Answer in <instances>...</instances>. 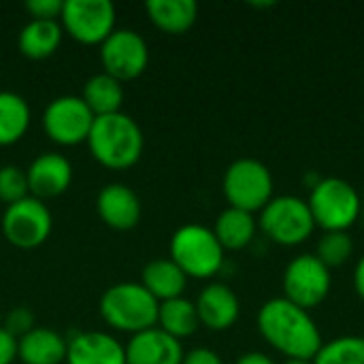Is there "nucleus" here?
Returning <instances> with one entry per match:
<instances>
[{
    "label": "nucleus",
    "mask_w": 364,
    "mask_h": 364,
    "mask_svg": "<svg viewBox=\"0 0 364 364\" xmlns=\"http://www.w3.org/2000/svg\"><path fill=\"white\" fill-rule=\"evenodd\" d=\"M260 337L286 360H314L324 346L311 314L284 296L267 301L256 316Z\"/></svg>",
    "instance_id": "f257e3e1"
},
{
    "label": "nucleus",
    "mask_w": 364,
    "mask_h": 364,
    "mask_svg": "<svg viewBox=\"0 0 364 364\" xmlns=\"http://www.w3.org/2000/svg\"><path fill=\"white\" fill-rule=\"evenodd\" d=\"M85 143L98 164L113 171H124L141 160L145 139L136 119L119 111L96 117Z\"/></svg>",
    "instance_id": "f03ea898"
},
{
    "label": "nucleus",
    "mask_w": 364,
    "mask_h": 364,
    "mask_svg": "<svg viewBox=\"0 0 364 364\" xmlns=\"http://www.w3.org/2000/svg\"><path fill=\"white\" fill-rule=\"evenodd\" d=\"M160 303L136 282H122L100 296L102 320L119 333L136 335L158 324Z\"/></svg>",
    "instance_id": "7ed1b4c3"
},
{
    "label": "nucleus",
    "mask_w": 364,
    "mask_h": 364,
    "mask_svg": "<svg viewBox=\"0 0 364 364\" xmlns=\"http://www.w3.org/2000/svg\"><path fill=\"white\" fill-rule=\"evenodd\" d=\"M316 228L324 232H348L363 213L358 190L341 177H322L307 198Z\"/></svg>",
    "instance_id": "20e7f679"
},
{
    "label": "nucleus",
    "mask_w": 364,
    "mask_h": 364,
    "mask_svg": "<svg viewBox=\"0 0 364 364\" xmlns=\"http://www.w3.org/2000/svg\"><path fill=\"white\" fill-rule=\"evenodd\" d=\"M168 252L188 279H211L224 267V247L213 230L203 224L179 226L171 237Z\"/></svg>",
    "instance_id": "39448f33"
},
{
    "label": "nucleus",
    "mask_w": 364,
    "mask_h": 364,
    "mask_svg": "<svg viewBox=\"0 0 364 364\" xmlns=\"http://www.w3.org/2000/svg\"><path fill=\"white\" fill-rule=\"evenodd\" d=\"M258 228L269 241L282 247H296L314 237L316 222L305 198L284 194L273 196L260 211Z\"/></svg>",
    "instance_id": "423d86ee"
},
{
    "label": "nucleus",
    "mask_w": 364,
    "mask_h": 364,
    "mask_svg": "<svg viewBox=\"0 0 364 364\" xmlns=\"http://www.w3.org/2000/svg\"><path fill=\"white\" fill-rule=\"evenodd\" d=\"M275 181L271 168L256 158L235 160L222 179V192L228 207L256 213L262 211L273 198Z\"/></svg>",
    "instance_id": "0eeeda50"
},
{
    "label": "nucleus",
    "mask_w": 364,
    "mask_h": 364,
    "mask_svg": "<svg viewBox=\"0 0 364 364\" xmlns=\"http://www.w3.org/2000/svg\"><path fill=\"white\" fill-rule=\"evenodd\" d=\"M284 299L311 311L320 307L333 288L331 269L318 260L316 254H301L292 258L282 275Z\"/></svg>",
    "instance_id": "6e6552de"
},
{
    "label": "nucleus",
    "mask_w": 364,
    "mask_h": 364,
    "mask_svg": "<svg viewBox=\"0 0 364 364\" xmlns=\"http://www.w3.org/2000/svg\"><path fill=\"white\" fill-rule=\"evenodd\" d=\"M53 228L49 207L34 196H26L13 205H6L2 213L4 239L19 250H34L43 245Z\"/></svg>",
    "instance_id": "1a4fd4ad"
},
{
    "label": "nucleus",
    "mask_w": 364,
    "mask_h": 364,
    "mask_svg": "<svg viewBox=\"0 0 364 364\" xmlns=\"http://www.w3.org/2000/svg\"><path fill=\"white\" fill-rule=\"evenodd\" d=\"M115 4L111 0H64L60 26L83 45H102L115 30Z\"/></svg>",
    "instance_id": "9d476101"
},
{
    "label": "nucleus",
    "mask_w": 364,
    "mask_h": 364,
    "mask_svg": "<svg viewBox=\"0 0 364 364\" xmlns=\"http://www.w3.org/2000/svg\"><path fill=\"white\" fill-rule=\"evenodd\" d=\"M96 115L83 102L81 96H58L43 111L45 134L64 147L79 145L87 141Z\"/></svg>",
    "instance_id": "9b49d317"
},
{
    "label": "nucleus",
    "mask_w": 364,
    "mask_h": 364,
    "mask_svg": "<svg viewBox=\"0 0 364 364\" xmlns=\"http://www.w3.org/2000/svg\"><path fill=\"white\" fill-rule=\"evenodd\" d=\"M100 62L107 75L117 81H130L145 73L149 64V47L139 32L115 28L100 45Z\"/></svg>",
    "instance_id": "f8f14e48"
},
{
    "label": "nucleus",
    "mask_w": 364,
    "mask_h": 364,
    "mask_svg": "<svg viewBox=\"0 0 364 364\" xmlns=\"http://www.w3.org/2000/svg\"><path fill=\"white\" fill-rule=\"evenodd\" d=\"M28 190L34 198H53L64 194L73 181V164L66 156L45 151L36 156L26 168Z\"/></svg>",
    "instance_id": "ddd939ff"
},
{
    "label": "nucleus",
    "mask_w": 364,
    "mask_h": 364,
    "mask_svg": "<svg viewBox=\"0 0 364 364\" xmlns=\"http://www.w3.org/2000/svg\"><path fill=\"white\" fill-rule=\"evenodd\" d=\"M194 305H196L200 326H205L213 333H222V331L232 328L241 316L239 296L226 284L205 286Z\"/></svg>",
    "instance_id": "4468645a"
},
{
    "label": "nucleus",
    "mask_w": 364,
    "mask_h": 364,
    "mask_svg": "<svg viewBox=\"0 0 364 364\" xmlns=\"http://www.w3.org/2000/svg\"><path fill=\"white\" fill-rule=\"evenodd\" d=\"M68 364H126L124 346L109 333L83 331L66 339Z\"/></svg>",
    "instance_id": "2eb2a0df"
},
{
    "label": "nucleus",
    "mask_w": 364,
    "mask_h": 364,
    "mask_svg": "<svg viewBox=\"0 0 364 364\" xmlns=\"http://www.w3.org/2000/svg\"><path fill=\"white\" fill-rule=\"evenodd\" d=\"M124 350L126 364H181L186 356L181 341L166 335L158 326L132 335Z\"/></svg>",
    "instance_id": "dca6fc26"
},
{
    "label": "nucleus",
    "mask_w": 364,
    "mask_h": 364,
    "mask_svg": "<svg viewBox=\"0 0 364 364\" xmlns=\"http://www.w3.org/2000/svg\"><path fill=\"white\" fill-rule=\"evenodd\" d=\"M100 220L113 230H132L141 220V198L126 183H109L96 196Z\"/></svg>",
    "instance_id": "f3484780"
},
{
    "label": "nucleus",
    "mask_w": 364,
    "mask_h": 364,
    "mask_svg": "<svg viewBox=\"0 0 364 364\" xmlns=\"http://www.w3.org/2000/svg\"><path fill=\"white\" fill-rule=\"evenodd\" d=\"M17 358L23 364H62L66 360V339L45 326H34L17 339Z\"/></svg>",
    "instance_id": "a211bd4d"
},
{
    "label": "nucleus",
    "mask_w": 364,
    "mask_h": 364,
    "mask_svg": "<svg viewBox=\"0 0 364 364\" xmlns=\"http://www.w3.org/2000/svg\"><path fill=\"white\" fill-rule=\"evenodd\" d=\"M141 284L158 303H164L183 296L188 277L171 258H158L145 264Z\"/></svg>",
    "instance_id": "6ab92c4d"
},
{
    "label": "nucleus",
    "mask_w": 364,
    "mask_h": 364,
    "mask_svg": "<svg viewBox=\"0 0 364 364\" xmlns=\"http://www.w3.org/2000/svg\"><path fill=\"white\" fill-rule=\"evenodd\" d=\"M62 36L64 30L58 19H30L17 36V47L30 60H45L58 51Z\"/></svg>",
    "instance_id": "aec40b11"
},
{
    "label": "nucleus",
    "mask_w": 364,
    "mask_h": 364,
    "mask_svg": "<svg viewBox=\"0 0 364 364\" xmlns=\"http://www.w3.org/2000/svg\"><path fill=\"white\" fill-rule=\"evenodd\" d=\"M145 11L149 21L166 34L188 32L198 17V4L194 0H147Z\"/></svg>",
    "instance_id": "412c9836"
},
{
    "label": "nucleus",
    "mask_w": 364,
    "mask_h": 364,
    "mask_svg": "<svg viewBox=\"0 0 364 364\" xmlns=\"http://www.w3.org/2000/svg\"><path fill=\"white\" fill-rule=\"evenodd\" d=\"M213 235L218 237L220 245L226 250H245L256 232H258V220L254 218V213H247V211H241V209H235V207H226L215 224H213Z\"/></svg>",
    "instance_id": "4be33fe9"
},
{
    "label": "nucleus",
    "mask_w": 364,
    "mask_h": 364,
    "mask_svg": "<svg viewBox=\"0 0 364 364\" xmlns=\"http://www.w3.org/2000/svg\"><path fill=\"white\" fill-rule=\"evenodd\" d=\"M83 102L90 107V111L100 117V115H111V113H119L122 111V102H124V87L122 81H117L115 77L107 75L105 70L98 75H92L81 92Z\"/></svg>",
    "instance_id": "5701e85b"
},
{
    "label": "nucleus",
    "mask_w": 364,
    "mask_h": 364,
    "mask_svg": "<svg viewBox=\"0 0 364 364\" xmlns=\"http://www.w3.org/2000/svg\"><path fill=\"white\" fill-rule=\"evenodd\" d=\"M30 105L17 92L0 90V147L23 139L30 128Z\"/></svg>",
    "instance_id": "b1692460"
},
{
    "label": "nucleus",
    "mask_w": 364,
    "mask_h": 364,
    "mask_svg": "<svg viewBox=\"0 0 364 364\" xmlns=\"http://www.w3.org/2000/svg\"><path fill=\"white\" fill-rule=\"evenodd\" d=\"M156 326L160 331H164L166 335L175 337L177 341L192 337L198 331V326H200V320H198V314H196V305L190 299H186V296L160 303L158 324Z\"/></svg>",
    "instance_id": "393cba45"
},
{
    "label": "nucleus",
    "mask_w": 364,
    "mask_h": 364,
    "mask_svg": "<svg viewBox=\"0 0 364 364\" xmlns=\"http://www.w3.org/2000/svg\"><path fill=\"white\" fill-rule=\"evenodd\" d=\"M314 364H364V337L346 335L324 341Z\"/></svg>",
    "instance_id": "a878e982"
},
{
    "label": "nucleus",
    "mask_w": 364,
    "mask_h": 364,
    "mask_svg": "<svg viewBox=\"0 0 364 364\" xmlns=\"http://www.w3.org/2000/svg\"><path fill=\"white\" fill-rule=\"evenodd\" d=\"M352 254H354V241H352L350 232H324L318 239L316 256L331 271L337 269V267H343L350 260Z\"/></svg>",
    "instance_id": "bb28decb"
},
{
    "label": "nucleus",
    "mask_w": 364,
    "mask_h": 364,
    "mask_svg": "<svg viewBox=\"0 0 364 364\" xmlns=\"http://www.w3.org/2000/svg\"><path fill=\"white\" fill-rule=\"evenodd\" d=\"M26 196H30L26 171L15 164L0 166V200L13 205Z\"/></svg>",
    "instance_id": "cd10ccee"
},
{
    "label": "nucleus",
    "mask_w": 364,
    "mask_h": 364,
    "mask_svg": "<svg viewBox=\"0 0 364 364\" xmlns=\"http://www.w3.org/2000/svg\"><path fill=\"white\" fill-rule=\"evenodd\" d=\"M4 328L19 339L34 328V314L28 307H13L4 318Z\"/></svg>",
    "instance_id": "c85d7f7f"
},
{
    "label": "nucleus",
    "mask_w": 364,
    "mask_h": 364,
    "mask_svg": "<svg viewBox=\"0 0 364 364\" xmlns=\"http://www.w3.org/2000/svg\"><path fill=\"white\" fill-rule=\"evenodd\" d=\"M64 0H28L26 11L30 13V19H58L62 15Z\"/></svg>",
    "instance_id": "c756f323"
},
{
    "label": "nucleus",
    "mask_w": 364,
    "mask_h": 364,
    "mask_svg": "<svg viewBox=\"0 0 364 364\" xmlns=\"http://www.w3.org/2000/svg\"><path fill=\"white\" fill-rule=\"evenodd\" d=\"M181 364H224V360L211 348H194V350L186 352Z\"/></svg>",
    "instance_id": "7c9ffc66"
},
{
    "label": "nucleus",
    "mask_w": 364,
    "mask_h": 364,
    "mask_svg": "<svg viewBox=\"0 0 364 364\" xmlns=\"http://www.w3.org/2000/svg\"><path fill=\"white\" fill-rule=\"evenodd\" d=\"M17 360V339L0 326V364H13Z\"/></svg>",
    "instance_id": "2f4dec72"
},
{
    "label": "nucleus",
    "mask_w": 364,
    "mask_h": 364,
    "mask_svg": "<svg viewBox=\"0 0 364 364\" xmlns=\"http://www.w3.org/2000/svg\"><path fill=\"white\" fill-rule=\"evenodd\" d=\"M235 364H275V360L264 352H245L237 358Z\"/></svg>",
    "instance_id": "473e14b6"
},
{
    "label": "nucleus",
    "mask_w": 364,
    "mask_h": 364,
    "mask_svg": "<svg viewBox=\"0 0 364 364\" xmlns=\"http://www.w3.org/2000/svg\"><path fill=\"white\" fill-rule=\"evenodd\" d=\"M352 282H354V290H356L358 299L364 303V254L358 258V262H356V267H354Z\"/></svg>",
    "instance_id": "72a5a7b5"
},
{
    "label": "nucleus",
    "mask_w": 364,
    "mask_h": 364,
    "mask_svg": "<svg viewBox=\"0 0 364 364\" xmlns=\"http://www.w3.org/2000/svg\"><path fill=\"white\" fill-rule=\"evenodd\" d=\"M282 364H314V360H286Z\"/></svg>",
    "instance_id": "f704fd0d"
},
{
    "label": "nucleus",
    "mask_w": 364,
    "mask_h": 364,
    "mask_svg": "<svg viewBox=\"0 0 364 364\" xmlns=\"http://www.w3.org/2000/svg\"><path fill=\"white\" fill-rule=\"evenodd\" d=\"M360 218H363V220H364V203H363V213H360Z\"/></svg>",
    "instance_id": "c9c22d12"
}]
</instances>
